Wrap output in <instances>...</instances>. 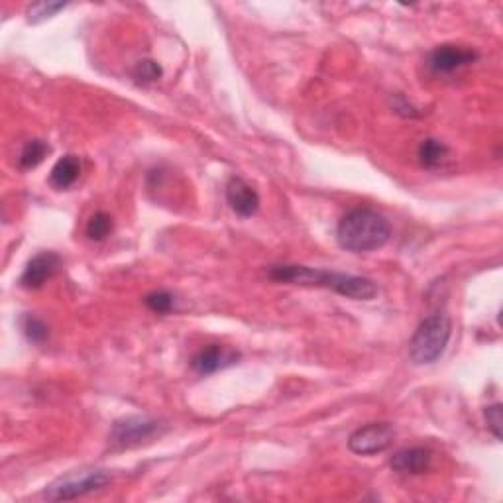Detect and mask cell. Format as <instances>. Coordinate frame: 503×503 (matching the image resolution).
<instances>
[{"mask_svg": "<svg viewBox=\"0 0 503 503\" xmlns=\"http://www.w3.org/2000/svg\"><path fill=\"white\" fill-rule=\"evenodd\" d=\"M267 277L277 283L323 287V290H332L342 297L356 301H370L378 295V285L371 279L329 272V269H316L307 266H272L267 269Z\"/></svg>", "mask_w": 503, "mask_h": 503, "instance_id": "cell-1", "label": "cell"}, {"mask_svg": "<svg viewBox=\"0 0 503 503\" xmlns=\"http://www.w3.org/2000/svg\"><path fill=\"white\" fill-rule=\"evenodd\" d=\"M389 236V220L384 214L370 207H356L348 211L337 227V240L340 248L354 252V254L386 246Z\"/></svg>", "mask_w": 503, "mask_h": 503, "instance_id": "cell-2", "label": "cell"}, {"mask_svg": "<svg viewBox=\"0 0 503 503\" xmlns=\"http://www.w3.org/2000/svg\"><path fill=\"white\" fill-rule=\"evenodd\" d=\"M452 334V324L444 315H433L419 324L409 342V358L413 364L425 366L439 360Z\"/></svg>", "mask_w": 503, "mask_h": 503, "instance_id": "cell-3", "label": "cell"}, {"mask_svg": "<svg viewBox=\"0 0 503 503\" xmlns=\"http://www.w3.org/2000/svg\"><path fill=\"white\" fill-rule=\"evenodd\" d=\"M110 474L105 470H89L81 474H71L45 490V498L52 501H65V499H77L81 496H87L91 491H97L110 483Z\"/></svg>", "mask_w": 503, "mask_h": 503, "instance_id": "cell-4", "label": "cell"}, {"mask_svg": "<svg viewBox=\"0 0 503 503\" xmlns=\"http://www.w3.org/2000/svg\"><path fill=\"white\" fill-rule=\"evenodd\" d=\"M162 431V425L150 417H126L116 421L110 433V441L118 449H134L144 443H150Z\"/></svg>", "mask_w": 503, "mask_h": 503, "instance_id": "cell-5", "label": "cell"}, {"mask_svg": "<svg viewBox=\"0 0 503 503\" xmlns=\"http://www.w3.org/2000/svg\"><path fill=\"white\" fill-rule=\"evenodd\" d=\"M394 436L395 431L389 423H370L366 427L356 428V431L350 435L348 449L360 456L378 454L389 449L391 443H394Z\"/></svg>", "mask_w": 503, "mask_h": 503, "instance_id": "cell-6", "label": "cell"}, {"mask_svg": "<svg viewBox=\"0 0 503 503\" xmlns=\"http://www.w3.org/2000/svg\"><path fill=\"white\" fill-rule=\"evenodd\" d=\"M478 60V53L470 48H462V45H452L444 44L439 48L433 50L428 55V68L439 76H446V73H454L456 69L466 68Z\"/></svg>", "mask_w": 503, "mask_h": 503, "instance_id": "cell-7", "label": "cell"}, {"mask_svg": "<svg viewBox=\"0 0 503 503\" xmlns=\"http://www.w3.org/2000/svg\"><path fill=\"white\" fill-rule=\"evenodd\" d=\"M61 266V259L53 252H42V254L34 256L30 262L26 264L24 272L20 275V285L24 290H40L50 279L58 274Z\"/></svg>", "mask_w": 503, "mask_h": 503, "instance_id": "cell-8", "label": "cell"}, {"mask_svg": "<svg viewBox=\"0 0 503 503\" xmlns=\"http://www.w3.org/2000/svg\"><path fill=\"white\" fill-rule=\"evenodd\" d=\"M240 360V354L227 347H219V344H211L209 348H203L199 354H195L191 360V368L197 371L199 376H211L214 371L225 370L235 366Z\"/></svg>", "mask_w": 503, "mask_h": 503, "instance_id": "cell-9", "label": "cell"}, {"mask_svg": "<svg viewBox=\"0 0 503 503\" xmlns=\"http://www.w3.org/2000/svg\"><path fill=\"white\" fill-rule=\"evenodd\" d=\"M227 201L230 204V209L235 211L238 217H252L259 209V195L258 191L252 188L248 181L242 180V177H230L227 183Z\"/></svg>", "mask_w": 503, "mask_h": 503, "instance_id": "cell-10", "label": "cell"}, {"mask_svg": "<svg viewBox=\"0 0 503 503\" xmlns=\"http://www.w3.org/2000/svg\"><path fill=\"white\" fill-rule=\"evenodd\" d=\"M433 452L425 446H413V449H403L394 454L389 466L397 474H423L431 468Z\"/></svg>", "mask_w": 503, "mask_h": 503, "instance_id": "cell-11", "label": "cell"}, {"mask_svg": "<svg viewBox=\"0 0 503 503\" xmlns=\"http://www.w3.org/2000/svg\"><path fill=\"white\" fill-rule=\"evenodd\" d=\"M81 175V160L77 156H63L55 162L50 173V183L55 189H69Z\"/></svg>", "mask_w": 503, "mask_h": 503, "instance_id": "cell-12", "label": "cell"}, {"mask_svg": "<svg viewBox=\"0 0 503 503\" xmlns=\"http://www.w3.org/2000/svg\"><path fill=\"white\" fill-rule=\"evenodd\" d=\"M446 157H449V148L441 140L427 138L419 146V162H421L425 170H439L446 162Z\"/></svg>", "mask_w": 503, "mask_h": 503, "instance_id": "cell-13", "label": "cell"}, {"mask_svg": "<svg viewBox=\"0 0 503 503\" xmlns=\"http://www.w3.org/2000/svg\"><path fill=\"white\" fill-rule=\"evenodd\" d=\"M50 154V146L42 142V140H30L20 152V167L22 170H34V167H38L44 157Z\"/></svg>", "mask_w": 503, "mask_h": 503, "instance_id": "cell-14", "label": "cell"}, {"mask_svg": "<svg viewBox=\"0 0 503 503\" xmlns=\"http://www.w3.org/2000/svg\"><path fill=\"white\" fill-rule=\"evenodd\" d=\"M113 228H115L113 217H110V214L105 212V211H99V212H95L89 219L85 232H87V236L91 240L100 242V240H105L107 236H110V232H113Z\"/></svg>", "mask_w": 503, "mask_h": 503, "instance_id": "cell-15", "label": "cell"}, {"mask_svg": "<svg viewBox=\"0 0 503 503\" xmlns=\"http://www.w3.org/2000/svg\"><path fill=\"white\" fill-rule=\"evenodd\" d=\"M22 331L26 334V339L34 342V344H42L50 334V331L44 324V321H40L38 316H32V315H26L22 319Z\"/></svg>", "mask_w": 503, "mask_h": 503, "instance_id": "cell-16", "label": "cell"}, {"mask_svg": "<svg viewBox=\"0 0 503 503\" xmlns=\"http://www.w3.org/2000/svg\"><path fill=\"white\" fill-rule=\"evenodd\" d=\"M132 76L138 83L148 85V83H154V81L162 77V68L152 60H144V61H138V65L132 71Z\"/></svg>", "mask_w": 503, "mask_h": 503, "instance_id": "cell-17", "label": "cell"}, {"mask_svg": "<svg viewBox=\"0 0 503 503\" xmlns=\"http://www.w3.org/2000/svg\"><path fill=\"white\" fill-rule=\"evenodd\" d=\"M65 6L68 4H63V3H38V4H34L30 11H28V16H30L32 24H38L58 14L60 11H63Z\"/></svg>", "mask_w": 503, "mask_h": 503, "instance_id": "cell-18", "label": "cell"}, {"mask_svg": "<svg viewBox=\"0 0 503 503\" xmlns=\"http://www.w3.org/2000/svg\"><path fill=\"white\" fill-rule=\"evenodd\" d=\"M173 295L167 293V291H154L150 295H146V305L148 309H152L154 313H170L173 309Z\"/></svg>", "mask_w": 503, "mask_h": 503, "instance_id": "cell-19", "label": "cell"}, {"mask_svg": "<svg viewBox=\"0 0 503 503\" xmlns=\"http://www.w3.org/2000/svg\"><path fill=\"white\" fill-rule=\"evenodd\" d=\"M501 405L493 403L490 407H486V421H488V428L493 433V436L499 441L501 439V427H503V417H501Z\"/></svg>", "mask_w": 503, "mask_h": 503, "instance_id": "cell-20", "label": "cell"}]
</instances>
